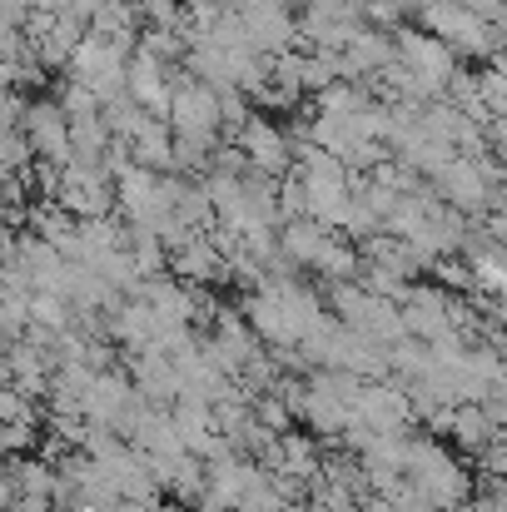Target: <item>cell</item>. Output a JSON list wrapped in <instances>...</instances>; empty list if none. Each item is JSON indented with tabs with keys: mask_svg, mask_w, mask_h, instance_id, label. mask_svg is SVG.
Here are the masks:
<instances>
[{
	"mask_svg": "<svg viewBox=\"0 0 507 512\" xmlns=\"http://www.w3.org/2000/svg\"><path fill=\"white\" fill-rule=\"evenodd\" d=\"M169 264L184 284H224V254L209 244V234H194L179 249H169Z\"/></svg>",
	"mask_w": 507,
	"mask_h": 512,
	"instance_id": "cell-10",
	"label": "cell"
},
{
	"mask_svg": "<svg viewBox=\"0 0 507 512\" xmlns=\"http://www.w3.org/2000/svg\"><path fill=\"white\" fill-rule=\"evenodd\" d=\"M0 512H55V503H50L45 493H20L15 503H5Z\"/></svg>",
	"mask_w": 507,
	"mask_h": 512,
	"instance_id": "cell-18",
	"label": "cell"
},
{
	"mask_svg": "<svg viewBox=\"0 0 507 512\" xmlns=\"http://www.w3.org/2000/svg\"><path fill=\"white\" fill-rule=\"evenodd\" d=\"M319 448L304 438V433H279V473L299 478V483H314L319 478Z\"/></svg>",
	"mask_w": 507,
	"mask_h": 512,
	"instance_id": "cell-15",
	"label": "cell"
},
{
	"mask_svg": "<svg viewBox=\"0 0 507 512\" xmlns=\"http://www.w3.org/2000/svg\"><path fill=\"white\" fill-rule=\"evenodd\" d=\"M239 319L249 324V334H254V339L269 343V348L294 343V334H289V324H284L279 299H274V289H269V284H254V289H249V299H244V314H239Z\"/></svg>",
	"mask_w": 507,
	"mask_h": 512,
	"instance_id": "cell-11",
	"label": "cell"
},
{
	"mask_svg": "<svg viewBox=\"0 0 507 512\" xmlns=\"http://www.w3.org/2000/svg\"><path fill=\"white\" fill-rule=\"evenodd\" d=\"M70 319H75V309H70V299H65V294L30 289V324H35V329L60 334V329H70Z\"/></svg>",
	"mask_w": 507,
	"mask_h": 512,
	"instance_id": "cell-16",
	"label": "cell"
},
{
	"mask_svg": "<svg viewBox=\"0 0 507 512\" xmlns=\"http://www.w3.org/2000/svg\"><path fill=\"white\" fill-rule=\"evenodd\" d=\"M130 368H135V393H140L145 403L169 408V403L179 398V373H174V363H169L165 353H155V348H130Z\"/></svg>",
	"mask_w": 507,
	"mask_h": 512,
	"instance_id": "cell-9",
	"label": "cell"
},
{
	"mask_svg": "<svg viewBox=\"0 0 507 512\" xmlns=\"http://www.w3.org/2000/svg\"><path fill=\"white\" fill-rule=\"evenodd\" d=\"M20 5H25V10H60L65 0H20Z\"/></svg>",
	"mask_w": 507,
	"mask_h": 512,
	"instance_id": "cell-19",
	"label": "cell"
},
{
	"mask_svg": "<svg viewBox=\"0 0 507 512\" xmlns=\"http://www.w3.org/2000/svg\"><path fill=\"white\" fill-rule=\"evenodd\" d=\"M169 135H219V95L199 80H174L165 105Z\"/></svg>",
	"mask_w": 507,
	"mask_h": 512,
	"instance_id": "cell-3",
	"label": "cell"
},
{
	"mask_svg": "<svg viewBox=\"0 0 507 512\" xmlns=\"http://www.w3.org/2000/svg\"><path fill=\"white\" fill-rule=\"evenodd\" d=\"M403 483L438 512L468 503V493H473V473H463L433 438H408V448H403Z\"/></svg>",
	"mask_w": 507,
	"mask_h": 512,
	"instance_id": "cell-1",
	"label": "cell"
},
{
	"mask_svg": "<svg viewBox=\"0 0 507 512\" xmlns=\"http://www.w3.org/2000/svg\"><path fill=\"white\" fill-rule=\"evenodd\" d=\"M299 418H304L319 438H338V433H343V423H348V403L334 398L329 388L309 383V388H304V403H299Z\"/></svg>",
	"mask_w": 507,
	"mask_h": 512,
	"instance_id": "cell-14",
	"label": "cell"
},
{
	"mask_svg": "<svg viewBox=\"0 0 507 512\" xmlns=\"http://www.w3.org/2000/svg\"><path fill=\"white\" fill-rule=\"evenodd\" d=\"M329 234H334V229H324L319 219H284V224H279V254H284L289 264H314L319 249L329 244Z\"/></svg>",
	"mask_w": 507,
	"mask_h": 512,
	"instance_id": "cell-13",
	"label": "cell"
},
{
	"mask_svg": "<svg viewBox=\"0 0 507 512\" xmlns=\"http://www.w3.org/2000/svg\"><path fill=\"white\" fill-rule=\"evenodd\" d=\"M135 299H140L160 324H194V309H199V299L189 294V284H184V279H165V274H145V279L135 284Z\"/></svg>",
	"mask_w": 507,
	"mask_h": 512,
	"instance_id": "cell-7",
	"label": "cell"
},
{
	"mask_svg": "<svg viewBox=\"0 0 507 512\" xmlns=\"http://www.w3.org/2000/svg\"><path fill=\"white\" fill-rule=\"evenodd\" d=\"M130 403H135V383H130L125 373H115V368H100V373L90 378L85 398H80V418H85V423H100V428H115Z\"/></svg>",
	"mask_w": 507,
	"mask_h": 512,
	"instance_id": "cell-6",
	"label": "cell"
},
{
	"mask_svg": "<svg viewBox=\"0 0 507 512\" xmlns=\"http://www.w3.org/2000/svg\"><path fill=\"white\" fill-rule=\"evenodd\" d=\"M169 85H174V80H169V65L150 60V55H140V50H130V60H125V95H130L140 110H150V115L165 120Z\"/></svg>",
	"mask_w": 507,
	"mask_h": 512,
	"instance_id": "cell-8",
	"label": "cell"
},
{
	"mask_svg": "<svg viewBox=\"0 0 507 512\" xmlns=\"http://www.w3.org/2000/svg\"><path fill=\"white\" fill-rule=\"evenodd\" d=\"M125 150H130V165L150 174H169V125L160 115H145V125L125 140Z\"/></svg>",
	"mask_w": 507,
	"mask_h": 512,
	"instance_id": "cell-12",
	"label": "cell"
},
{
	"mask_svg": "<svg viewBox=\"0 0 507 512\" xmlns=\"http://www.w3.org/2000/svg\"><path fill=\"white\" fill-rule=\"evenodd\" d=\"M314 269L319 274H329V279H353V269H358V254H353V244H343V239H334L329 234V244L319 249V259H314Z\"/></svg>",
	"mask_w": 507,
	"mask_h": 512,
	"instance_id": "cell-17",
	"label": "cell"
},
{
	"mask_svg": "<svg viewBox=\"0 0 507 512\" xmlns=\"http://www.w3.org/2000/svg\"><path fill=\"white\" fill-rule=\"evenodd\" d=\"M20 135L30 145L35 160H50V165H70V120L55 100H35V105H20Z\"/></svg>",
	"mask_w": 507,
	"mask_h": 512,
	"instance_id": "cell-4",
	"label": "cell"
},
{
	"mask_svg": "<svg viewBox=\"0 0 507 512\" xmlns=\"http://www.w3.org/2000/svg\"><path fill=\"white\" fill-rule=\"evenodd\" d=\"M234 145H239V155L249 160V170L259 174H279L294 165V155H289V140H284V130L279 125H269V115H254L249 110V120L234 130Z\"/></svg>",
	"mask_w": 507,
	"mask_h": 512,
	"instance_id": "cell-5",
	"label": "cell"
},
{
	"mask_svg": "<svg viewBox=\"0 0 507 512\" xmlns=\"http://www.w3.org/2000/svg\"><path fill=\"white\" fill-rule=\"evenodd\" d=\"M393 60L408 70V80H413V90H418L423 105L428 100H443V90H448V80L458 70V55L438 35H428V30H398L393 35Z\"/></svg>",
	"mask_w": 507,
	"mask_h": 512,
	"instance_id": "cell-2",
	"label": "cell"
}]
</instances>
